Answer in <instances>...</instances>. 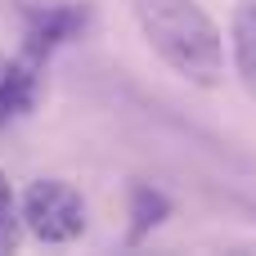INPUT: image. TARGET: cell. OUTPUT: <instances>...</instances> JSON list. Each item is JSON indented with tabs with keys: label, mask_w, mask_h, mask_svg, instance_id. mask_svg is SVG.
Here are the masks:
<instances>
[{
	"label": "cell",
	"mask_w": 256,
	"mask_h": 256,
	"mask_svg": "<svg viewBox=\"0 0 256 256\" xmlns=\"http://www.w3.org/2000/svg\"><path fill=\"white\" fill-rule=\"evenodd\" d=\"M130 14L153 45V54L194 86H216L225 76V40L198 0H130Z\"/></svg>",
	"instance_id": "6da1fadb"
},
{
	"label": "cell",
	"mask_w": 256,
	"mask_h": 256,
	"mask_svg": "<svg viewBox=\"0 0 256 256\" xmlns=\"http://www.w3.org/2000/svg\"><path fill=\"white\" fill-rule=\"evenodd\" d=\"M166 216H171V198L162 189H153V184H135L130 189V234H126V243L130 248L144 243Z\"/></svg>",
	"instance_id": "8992f818"
},
{
	"label": "cell",
	"mask_w": 256,
	"mask_h": 256,
	"mask_svg": "<svg viewBox=\"0 0 256 256\" xmlns=\"http://www.w3.org/2000/svg\"><path fill=\"white\" fill-rule=\"evenodd\" d=\"M18 234H22V216H18L9 176L0 171V252H14V248H18Z\"/></svg>",
	"instance_id": "52a82bcc"
},
{
	"label": "cell",
	"mask_w": 256,
	"mask_h": 256,
	"mask_svg": "<svg viewBox=\"0 0 256 256\" xmlns=\"http://www.w3.org/2000/svg\"><path fill=\"white\" fill-rule=\"evenodd\" d=\"M90 22V4H76V0H40L27 9V40H22V54L32 58H50L58 45L76 40Z\"/></svg>",
	"instance_id": "3957f363"
},
{
	"label": "cell",
	"mask_w": 256,
	"mask_h": 256,
	"mask_svg": "<svg viewBox=\"0 0 256 256\" xmlns=\"http://www.w3.org/2000/svg\"><path fill=\"white\" fill-rule=\"evenodd\" d=\"M18 216L40 243H72L86 230V202L63 180H32Z\"/></svg>",
	"instance_id": "7a4b0ae2"
},
{
	"label": "cell",
	"mask_w": 256,
	"mask_h": 256,
	"mask_svg": "<svg viewBox=\"0 0 256 256\" xmlns=\"http://www.w3.org/2000/svg\"><path fill=\"white\" fill-rule=\"evenodd\" d=\"M40 94V58L18 54L4 72H0V122H18L36 108Z\"/></svg>",
	"instance_id": "277c9868"
},
{
	"label": "cell",
	"mask_w": 256,
	"mask_h": 256,
	"mask_svg": "<svg viewBox=\"0 0 256 256\" xmlns=\"http://www.w3.org/2000/svg\"><path fill=\"white\" fill-rule=\"evenodd\" d=\"M234 68L248 94L256 99V0L234 4Z\"/></svg>",
	"instance_id": "5b68a950"
}]
</instances>
